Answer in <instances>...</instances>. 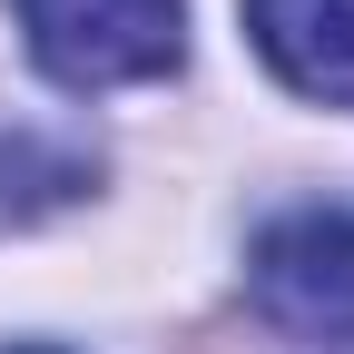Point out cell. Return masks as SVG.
Returning <instances> with one entry per match:
<instances>
[{
    "instance_id": "6da1fadb",
    "label": "cell",
    "mask_w": 354,
    "mask_h": 354,
    "mask_svg": "<svg viewBox=\"0 0 354 354\" xmlns=\"http://www.w3.org/2000/svg\"><path fill=\"white\" fill-rule=\"evenodd\" d=\"M59 88H138L187 59V0H10Z\"/></svg>"
},
{
    "instance_id": "7a4b0ae2",
    "label": "cell",
    "mask_w": 354,
    "mask_h": 354,
    "mask_svg": "<svg viewBox=\"0 0 354 354\" xmlns=\"http://www.w3.org/2000/svg\"><path fill=\"white\" fill-rule=\"evenodd\" d=\"M246 295L266 325H286L305 344H354V207L276 216L246 256Z\"/></svg>"
},
{
    "instance_id": "3957f363",
    "label": "cell",
    "mask_w": 354,
    "mask_h": 354,
    "mask_svg": "<svg viewBox=\"0 0 354 354\" xmlns=\"http://www.w3.org/2000/svg\"><path fill=\"white\" fill-rule=\"evenodd\" d=\"M246 30L295 99L354 109V0H246Z\"/></svg>"
},
{
    "instance_id": "277c9868",
    "label": "cell",
    "mask_w": 354,
    "mask_h": 354,
    "mask_svg": "<svg viewBox=\"0 0 354 354\" xmlns=\"http://www.w3.org/2000/svg\"><path fill=\"white\" fill-rule=\"evenodd\" d=\"M10 354H50V344H10Z\"/></svg>"
}]
</instances>
